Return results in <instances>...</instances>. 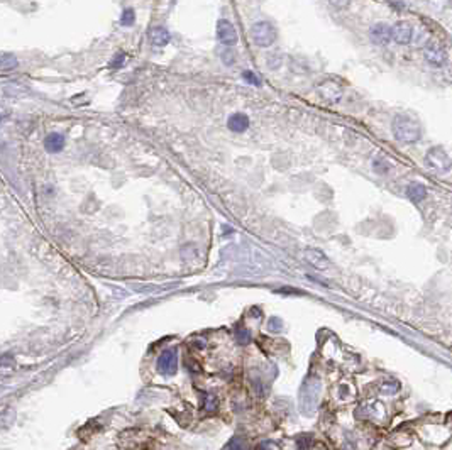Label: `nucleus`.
<instances>
[{
  "mask_svg": "<svg viewBox=\"0 0 452 450\" xmlns=\"http://www.w3.org/2000/svg\"><path fill=\"white\" fill-rule=\"evenodd\" d=\"M158 371L166 374V376H171V374L176 372V350L175 349H168L163 354L158 357Z\"/></svg>",
  "mask_w": 452,
  "mask_h": 450,
  "instance_id": "nucleus-6",
  "label": "nucleus"
},
{
  "mask_svg": "<svg viewBox=\"0 0 452 450\" xmlns=\"http://www.w3.org/2000/svg\"><path fill=\"white\" fill-rule=\"evenodd\" d=\"M398 389H400V384L395 383V381H388V383L381 384V391H383V393H388V395L396 393Z\"/></svg>",
  "mask_w": 452,
  "mask_h": 450,
  "instance_id": "nucleus-19",
  "label": "nucleus"
},
{
  "mask_svg": "<svg viewBox=\"0 0 452 450\" xmlns=\"http://www.w3.org/2000/svg\"><path fill=\"white\" fill-rule=\"evenodd\" d=\"M318 391H320V384H318V381L315 379H309L303 384V388H301L300 401H301V408H303L306 413L314 411L317 400H318Z\"/></svg>",
  "mask_w": 452,
  "mask_h": 450,
  "instance_id": "nucleus-4",
  "label": "nucleus"
},
{
  "mask_svg": "<svg viewBox=\"0 0 452 450\" xmlns=\"http://www.w3.org/2000/svg\"><path fill=\"white\" fill-rule=\"evenodd\" d=\"M369 36L374 44H386L391 41V27L386 24H376L371 27Z\"/></svg>",
  "mask_w": 452,
  "mask_h": 450,
  "instance_id": "nucleus-10",
  "label": "nucleus"
},
{
  "mask_svg": "<svg viewBox=\"0 0 452 450\" xmlns=\"http://www.w3.org/2000/svg\"><path fill=\"white\" fill-rule=\"evenodd\" d=\"M227 127L230 132H236V134H241V132H244L249 129V117L246 114H241V112H236L232 114L230 117L227 119Z\"/></svg>",
  "mask_w": 452,
  "mask_h": 450,
  "instance_id": "nucleus-11",
  "label": "nucleus"
},
{
  "mask_svg": "<svg viewBox=\"0 0 452 450\" xmlns=\"http://www.w3.org/2000/svg\"><path fill=\"white\" fill-rule=\"evenodd\" d=\"M148 38H149V43L156 46V48H163V46H166L168 43H170V31H168L166 27L163 26H154L149 29L148 32Z\"/></svg>",
  "mask_w": 452,
  "mask_h": 450,
  "instance_id": "nucleus-8",
  "label": "nucleus"
},
{
  "mask_svg": "<svg viewBox=\"0 0 452 450\" xmlns=\"http://www.w3.org/2000/svg\"><path fill=\"white\" fill-rule=\"evenodd\" d=\"M373 168H374V171H376V173H379V175H385V173H388V171H390V166H388V164L385 163V161H381V159L374 161Z\"/></svg>",
  "mask_w": 452,
  "mask_h": 450,
  "instance_id": "nucleus-23",
  "label": "nucleus"
},
{
  "mask_svg": "<svg viewBox=\"0 0 452 450\" xmlns=\"http://www.w3.org/2000/svg\"><path fill=\"white\" fill-rule=\"evenodd\" d=\"M425 58L428 60V63H432V65H436V66H440L445 61L444 51L442 49H437V48H428L427 53H425Z\"/></svg>",
  "mask_w": 452,
  "mask_h": 450,
  "instance_id": "nucleus-15",
  "label": "nucleus"
},
{
  "mask_svg": "<svg viewBox=\"0 0 452 450\" xmlns=\"http://www.w3.org/2000/svg\"><path fill=\"white\" fill-rule=\"evenodd\" d=\"M407 197L413 201V203H420L422 200L427 197V190L424 184L420 183H411L407 186Z\"/></svg>",
  "mask_w": 452,
  "mask_h": 450,
  "instance_id": "nucleus-13",
  "label": "nucleus"
},
{
  "mask_svg": "<svg viewBox=\"0 0 452 450\" xmlns=\"http://www.w3.org/2000/svg\"><path fill=\"white\" fill-rule=\"evenodd\" d=\"M298 447H300V450H309V447H310V438H306L305 435L300 437L298 438Z\"/></svg>",
  "mask_w": 452,
  "mask_h": 450,
  "instance_id": "nucleus-27",
  "label": "nucleus"
},
{
  "mask_svg": "<svg viewBox=\"0 0 452 450\" xmlns=\"http://www.w3.org/2000/svg\"><path fill=\"white\" fill-rule=\"evenodd\" d=\"M227 448L229 450H246V445H244V442H242L241 437H234L232 440L229 442V447Z\"/></svg>",
  "mask_w": 452,
  "mask_h": 450,
  "instance_id": "nucleus-21",
  "label": "nucleus"
},
{
  "mask_svg": "<svg viewBox=\"0 0 452 450\" xmlns=\"http://www.w3.org/2000/svg\"><path fill=\"white\" fill-rule=\"evenodd\" d=\"M44 149L51 154L61 153L63 149H65V136L58 134V132H51L44 139Z\"/></svg>",
  "mask_w": 452,
  "mask_h": 450,
  "instance_id": "nucleus-12",
  "label": "nucleus"
},
{
  "mask_svg": "<svg viewBox=\"0 0 452 450\" xmlns=\"http://www.w3.org/2000/svg\"><path fill=\"white\" fill-rule=\"evenodd\" d=\"M205 408H207V411H213V409L217 408V400H215V396H213V395H208L207 396Z\"/></svg>",
  "mask_w": 452,
  "mask_h": 450,
  "instance_id": "nucleus-26",
  "label": "nucleus"
},
{
  "mask_svg": "<svg viewBox=\"0 0 452 450\" xmlns=\"http://www.w3.org/2000/svg\"><path fill=\"white\" fill-rule=\"evenodd\" d=\"M124 60H125V54L124 53H117L114 58H112V61L109 63V68H120L122 66V63H124Z\"/></svg>",
  "mask_w": 452,
  "mask_h": 450,
  "instance_id": "nucleus-22",
  "label": "nucleus"
},
{
  "mask_svg": "<svg viewBox=\"0 0 452 450\" xmlns=\"http://www.w3.org/2000/svg\"><path fill=\"white\" fill-rule=\"evenodd\" d=\"M391 130L395 139L400 142H417L422 137V125L419 124V120L411 119L408 115H396L393 119Z\"/></svg>",
  "mask_w": 452,
  "mask_h": 450,
  "instance_id": "nucleus-1",
  "label": "nucleus"
},
{
  "mask_svg": "<svg viewBox=\"0 0 452 450\" xmlns=\"http://www.w3.org/2000/svg\"><path fill=\"white\" fill-rule=\"evenodd\" d=\"M242 78H244L247 83H251V85H254V86H259V85H261V80H259L258 74H254L252 71H249V70L242 71Z\"/></svg>",
  "mask_w": 452,
  "mask_h": 450,
  "instance_id": "nucleus-20",
  "label": "nucleus"
},
{
  "mask_svg": "<svg viewBox=\"0 0 452 450\" xmlns=\"http://www.w3.org/2000/svg\"><path fill=\"white\" fill-rule=\"evenodd\" d=\"M17 66H19V61H17V58L14 54L4 53L2 56H0V70H2V73L14 71Z\"/></svg>",
  "mask_w": 452,
  "mask_h": 450,
  "instance_id": "nucleus-14",
  "label": "nucleus"
},
{
  "mask_svg": "<svg viewBox=\"0 0 452 450\" xmlns=\"http://www.w3.org/2000/svg\"><path fill=\"white\" fill-rule=\"evenodd\" d=\"M329 2H330V5H332V7L339 9V10H342V9H347V7H349L351 0H329Z\"/></svg>",
  "mask_w": 452,
  "mask_h": 450,
  "instance_id": "nucleus-24",
  "label": "nucleus"
},
{
  "mask_svg": "<svg viewBox=\"0 0 452 450\" xmlns=\"http://www.w3.org/2000/svg\"><path fill=\"white\" fill-rule=\"evenodd\" d=\"M236 340L239 344L251 342V332H249L247 328H237V330H236Z\"/></svg>",
  "mask_w": 452,
  "mask_h": 450,
  "instance_id": "nucleus-18",
  "label": "nucleus"
},
{
  "mask_svg": "<svg viewBox=\"0 0 452 450\" xmlns=\"http://www.w3.org/2000/svg\"><path fill=\"white\" fill-rule=\"evenodd\" d=\"M425 163L428 168H432L437 173H449L452 168V161L449 158V154L439 146L428 149L425 154Z\"/></svg>",
  "mask_w": 452,
  "mask_h": 450,
  "instance_id": "nucleus-3",
  "label": "nucleus"
},
{
  "mask_svg": "<svg viewBox=\"0 0 452 450\" xmlns=\"http://www.w3.org/2000/svg\"><path fill=\"white\" fill-rule=\"evenodd\" d=\"M303 256H305V261L309 264H312V266L317 268V269H327L329 268V259L322 251L309 247V249H305Z\"/></svg>",
  "mask_w": 452,
  "mask_h": 450,
  "instance_id": "nucleus-9",
  "label": "nucleus"
},
{
  "mask_svg": "<svg viewBox=\"0 0 452 450\" xmlns=\"http://www.w3.org/2000/svg\"><path fill=\"white\" fill-rule=\"evenodd\" d=\"M249 36H251L252 43L259 46V48H269V46L275 44L278 32H276V27L271 24V22L259 21V22H254V24L251 26Z\"/></svg>",
  "mask_w": 452,
  "mask_h": 450,
  "instance_id": "nucleus-2",
  "label": "nucleus"
},
{
  "mask_svg": "<svg viewBox=\"0 0 452 450\" xmlns=\"http://www.w3.org/2000/svg\"><path fill=\"white\" fill-rule=\"evenodd\" d=\"M220 60H222V63L225 66H232L234 63L237 61V54H236V51L232 48H225L222 53H220Z\"/></svg>",
  "mask_w": 452,
  "mask_h": 450,
  "instance_id": "nucleus-16",
  "label": "nucleus"
},
{
  "mask_svg": "<svg viewBox=\"0 0 452 450\" xmlns=\"http://www.w3.org/2000/svg\"><path fill=\"white\" fill-rule=\"evenodd\" d=\"M217 39L219 43H222L225 48H232L239 41L237 31L234 24L227 19H219L217 21Z\"/></svg>",
  "mask_w": 452,
  "mask_h": 450,
  "instance_id": "nucleus-5",
  "label": "nucleus"
},
{
  "mask_svg": "<svg viewBox=\"0 0 452 450\" xmlns=\"http://www.w3.org/2000/svg\"><path fill=\"white\" fill-rule=\"evenodd\" d=\"M268 327H269V330H273V332H280L281 328H283V322L280 320V318H271L269 320V324H268Z\"/></svg>",
  "mask_w": 452,
  "mask_h": 450,
  "instance_id": "nucleus-25",
  "label": "nucleus"
},
{
  "mask_svg": "<svg viewBox=\"0 0 452 450\" xmlns=\"http://www.w3.org/2000/svg\"><path fill=\"white\" fill-rule=\"evenodd\" d=\"M136 22V12L134 9H125L122 10V15H120V26L124 27H131Z\"/></svg>",
  "mask_w": 452,
  "mask_h": 450,
  "instance_id": "nucleus-17",
  "label": "nucleus"
},
{
  "mask_svg": "<svg viewBox=\"0 0 452 450\" xmlns=\"http://www.w3.org/2000/svg\"><path fill=\"white\" fill-rule=\"evenodd\" d=\"M411 34H413V29L408 22H396L391 27V39L398 44H408L411 41Z\"/></svg>",
  "mask_w": 452,
  "mask_h": 450,
  "instance_id": "nucleus-7",
  "label": "nucleus"
}]
</instances>
